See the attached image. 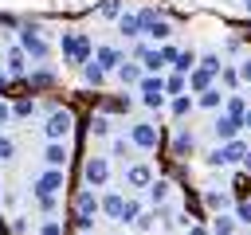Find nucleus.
<instances>
[{
    "mask_svg": "<svg viewBox=\"0 0 251 235\" xmlns=\"http://www.w3.org/2000/svg\"><path fill=\"white\" fill-rule=\"evenodd\" d=\"M59 51H63V63L82 67V63H90L94 43H90V35H86V31H63V35H59Z\"/></svg>",
    "mask_w": 251,
    "mask_h": 235,
    "instance_id": "nucleus-1",
    "label": "nucleus"
},
{
    "mask_svg": "<svg viewBox=\"0 0 251 235\" xmlns=\"http://www.w3.org/2000/svg\"><path fill=\"white\" fill-rule=\"evenodd\" d=\"M71 129H75V114H71L67 106H55V110L47 114V121H43L47 141H67V137H71Z\"/></svg>",
    "mask_w": 251,
    "mask_h": 235,
    "instance_id": "nucleus-2",
    "label": "nucleus"
},
{
    "mask_svg": "<svg viewBox=\"0 0 251 235\" xmlns=\"http://www.w3.org/2000/svg\"><path fill=\"white\" fill-rule=\"evenodd\" d=\"M94 215H98V196H94V188L86 184V188L75 196V227H78V231H90V227H94Z\"/></svg>",
    "mask_w": 251,
    "mask_h": 235,
    "instance_id": "nucleus-3",
    "label": "nucleus"
},
{
    "mask_svg": "<svg viewBox=\"0 0 251 235\" xmlns=\"http://www.w3.org/2000/svg\"><path fill=\"white\" fill-rule=\"evenodd\" d=\"M20 47H24V55H27L31 63H43V59H47V51H51L35 24H24V27H20Z\"/></svg>",
    "mask_w": 251,
    "mask_h": 235,
    "instance_id": "nucleus-4",
    "label": "nucleus"
},
{
    "mask_svg": "<svg viewBox=\"0 0 251 235\" xmlns=\"http://www.w3.org/2000/svg\"><path fill=\"white\" fill-rule=\"evenodd\" d=\"M129 141H133V149L153 153V149L161 145V125H153V121H133V125H129Z\"/></svg>",
    "mask_w": 251,
    "mask_h": 235,
    "instance_id": "nucleus-5",
    "label": "nucleus"
},
{
    "mask_svg": "<svg viewBox=\"0 0 251 235\" xmlns=\"http://www.w3.org/2000/svg\"><path fill=\"white\" fill-rule=\"evenodd\" d=\"M63 188H67V168H43L31 180V192L35 196H59Z\"/></svg>",
    "mask_w": 251,
    "mask_h": 235,
    "instance_id": "nucleus-6",
    "label": "nucleus"
},
{
    "mask_svg": "<svg viewBox=\"0 0 251 235\" xmlns=\"http://www.w3.org/2000/svg\"><path fill=\"white\" fill-rule=\"evenodd\" d=\"M243 153H247V145H243L239 137H235V141H220V145L208 153V164H216V168H224V164H239Z\"/></svg>",
    "mask_w": 251,
    "mask_h": 235,
    "instance_id": "nucleus-7",
    "label": "nucleus"
},
{
    "mask_svg": "<svg viewBox=\"0 0 251 235\" xmlns=\"http://www.w3.org/2000/svg\"><path fill=\"white\" fill-rule=\"evenodd\" d=\"M137 94H141V102H145L149 110H161V106H165V78H161V74H145V78L137 82Z\"/></svg>",
    "mask_w": 251,
    "mask_h": 235,
    "instance_id": "nucleus-8",
    "label": "nucleus"
},
{
    "mask_svg": "<svg viewBox=\"0 0 251 235\" xmlns=\"http://www.w3.org/2000/svg\"><path fill=\"white\" fill-rule=\"evenodd\" d=\"M239 129H243V121H239V118H231V114L216 110V118H212V133H216V141H235V137H239Z\"/></svg>",
    "mask_w": 251,
    "mask_h": 235,
    "instance_id": "nucleus-9",
    "label": "nucleus"
},
{
    "mask_svg": "<svg viewBox=\"0 0 251 235\" xmlns=\"http://www.w3.org/2000/svg\"><path fill=\"white\" fill-rule=\"evenodd\" d=\"M82 176H86L90 188H106V180H110V161H106V157H86Z\"/></svg>",
    "mask_w": 251,
    "mask_h": 235,
    "instance_id": "nucleus-10",
    "label": "nucleus"
},
{
    "mask_svg": "<svg viewBox=\"0 0 251 235\" xmlns=\"http://www.w3.org/2000/svg\"><path fill=\"white\" fill-rule=\"evenodd\" d=\"M153 180H157V176H153L149 164H129V168H126V188H129V192H141V188H149Z\"/></svg>",
    "mask_w": 251,
    "mask_h": 235,
    "instance_id": "nucleus-11",
    "label": "nucleus"
},
{
    "mask_svg": "<svg viewBox=\"0 0 251 235\" xmlns=\"http://www.w3.org/2000/svg\"><path fill=\"white\" fill-rule=\"evenodd\" d=\"M43 161H47V168H67V161H71V149H67V141H47V149H43Z\"/></svg>",
    "mask_w": 251,
    "mask_h": 235,
    "instance_id": "nucleus-12",
    "label": "nucleus"
},
{
    "mask_svg": "<svg viewBox=\"0 0 251 235\" xmlns=\"http://www.w3.org/2000/svg\"><path fill=\"white\" fill-rule=\"evenodd\" d=\"M114 74H118V82H122V86H137V82L145 78V70L137 67V59H122Z\"/></svg>",
    "mask_w": 251,
    "mask_h": 235,
    "instance_id": "nucleus-13",
    "label": "nucleus"
},
{
    "mask_svg": "<svg viewBox=\"0 0 251 235\" xmlns=\"http://www.w3.org/2000/svg\"><path fill=\"white\" fill-rule=\"evenodd\" d=\"M224 98H227V90L212 82L208 90H200V94H196V106H200V110H220V106H224Z\"/></svg>",
    "mask_w": 251,
    "mask_h": 235,
    "instance_id": "nucleus-14",
    "label": "nucleus"
},
{
    "mask_svg": "<svg viewBox=\"0 0 251 235\" xmlns=\"http://www.w3.org/2000/svg\"><path fill=\"white\" fill-rule=\"evenodd\" d=\"M90 59H94L102 70H118V63H122L126 55H122L118 47H94V55H90Z\"/></svg>",
    "mask_w": 251,
    "mask_h": 235,
    "instance_id": "nucleus-15",
    "label": "nucleus"
},
{
    "mask_svg": "<svg viewBox=\"0 0 251 235\" xmlns=\"http://www.w3.org/2000/svg\"><path fill=\"white\" fill-rule=\"evenodd\" d=\"M4 70H8V78H24V74H27V55H24L20 43L8 51V67H4Z\"/></svg>",
    "mask_w": 251,
    "mask_h": 235,
    "instance_id": "nucleus-16",
    "label": "nucleus"
},
{
    "mask_svg": "<svg viewBox=\"0 0 251 235\" xmlns=\"http://www.w3.org/2000/svg\"><path fill=\"white\" fill-rule=\"evenodd\" d=\"M192 149H196V133L180 125V129H176V137H173V157H188Z\"/></svg>",
    "mask_w": 251,
    "mask_h": 235,
    "instance_id": "nucleus-17",
    "label": "nucleus"
},
{
    "mask_svg": "<svg viewBox=\"0 0 251 235\" xmlns=\"http://www.w3.org/2000/svg\"><path fill=\"white\" fill-rule=\"evenodd\" d=\"M122 208H126V196H122V192H106V196H98V212H106L110 219H118Z\"/></svg>",
    "mask_w": 251,
    "mask_h": 235,
    "instance_id": "nucleus-18",
    "label": "nucleus"
},
{
    "mask_svg": "<svg viewBox=\"0 0 251 235\" xmlns=\"http://www.w3.org/2000/svg\"><path fill=\"white\" fill-rule=\"evenodd\" d=\"M118 31H122L126 39H141V20H137V12H122V16H118Z\"/></svg>",
    "mask_w": 251,
    "mask_h": 235,
    "instance_id": "nucleus-19",
    "label": "nucleus"
},
{
    "mask_svg": "<svg viewBox=\"0 0 251 235\" xmlns=\"http://www.w3.org/2000/svg\"><path fill=\"white\" fill-rule=\"evenodd\" d=\"M212 82H216V74H212V70H204L200 63L188 70V90H196V94H200V90H208Z\"/></svg>",
    "mask_w": 251,
    "mask_h": 235,
    "instance_id": "nucleus-20",
    "label": "nucleus"
},
{
    "mask_svg": "<svg viewBox=\"0 0 251 235\" xmlns=\"http://www.w3.org/2000/svg\"><path fill=\"white\" fill-rule=\"evenodd\" d=\"M204 208H208L212 215H220V212H227V208H231V196H227V192L208 188V192H204Z\"/></svg>",
    "mask_w": 251,
    "mask_h": 235,
    "instance_id": "nucleus-21",
    "label": "nucleus"
},
{
    "mask_svg": "<svg viewBox=\"0 0 251 235\" xmlns=\"http://www.w3.org/2000/svg\"><path fill=\"white\" fill-rule=\"evenodd\" d=\"M169 192H173V184H169V180H153V184L145 188V196H149V204H153V208H161V204L169 200Z\"/></svg>",
    "mask_w": 251,
    "mask_h": 235,
    "instance_id": "nucleus-22",
    "label": "nucleus"
},
{
    "mask_svg": "<svg viewBox=\"0 0 251 235\" xmlns=\"http://www.w3.org/2000/svg\"><path fill=\"white\" fill-rule=\"evenodd\" d=\"M224 114H231V118H239L243 121V114H247V98H239V94H227L224 98V106H220Z\"/></svg>",
    "mask_w": 251,
    "mask_h": 235,
    "instance_id": "nucleus-23",
    "label": "nucleus"
},
{
    "mask_svg": "<svg viewBox=\"0 0 251 235\" xmlns=\"http://www.w3.org/2000/svg\"><path fill=\"white\" fill-rule=\"evenodd\" d=\"M141 212H145V208H141V200H137V196H126V208H122L118 223H133V219H137Z\"/></svg>",
    "mask_w": 251,
    "mask_h": 235,
    "instance_id": "nucleus-24",
    "label": "nucleus"
},
{
    "mask_svg": "<svg viewBox=\"0 0 251 235\" xmlns=\"http://www.w3.org/2000/svg\"><path fill=\"white\" fill-rule=\"evenodd\" d=\"M212 235H235V219L231 215H212Z\"/></svg>",
    "mask_w": 251,
    "mask_h": 235,
    "instance_id": "nucleus-25",
    "label": "nucleus"
},
{
    "mask_svg": "<svg viewBox=\"0 0 251 235\" xmlns=\"http://www.w3.org/2000/svg\"><path fill=\"white\" fill-rule=\"evenodd\" d=\"M173 67H176V74H188V70L196 67V51H176V59H173Z\"/></svg>",
    "mask_w": 251,
    "mask_h": 235,
    "instance_id": "nucleus-26",
    "label": "nucleus"
},
{
    "mask_svg": "<svg viewBox=\"0 0 251 235\" xmlns=\"http://www.w3.org/2000/svg\"><path fill=\"white\" fill-rule=\"evenodd\" d=\"M82 78H86L90 86H102V78H106V70H102V67H98L94 59H90V63H82Z\"/></svg>",
    "mask_w": 251,
    "mask_h": 235,
    "instance_id": "nucleus-27",
    "label": "nucleus"
},
{
    "mask_svg": "<svg viewBox=\"0 0 251 235\" xmlns=\"http://www.w3.org/2000/svg\"><path fill=\"white\" fill-rule=\"evenodd\" d=\"M184 90H188V74H176V70H173V74L165 78V94H184Z\"/></svg>",
    "mask_w": 251,
    "mask_h": 235,
    "instance_id": "nucleus-28",
    "label": "nucleus"
},
{
    "mask_svg": "<svg viewBox=\"0 0 251 235\" xmlns=\"http://www.w3.org/2000/svg\"><path fill=\"white\" fill-rule=\"evenodd\" d=\"M192 106H196V98H192V94H176V98H173V114H176V118L192 114Z\"/></svg>",
    "mask_w": 251,
    "mask_h": 235,
    "instance_id": "nucleus-29",
    "label": "nucleus"
},
{
    "mask_svg": "<svg viewBox=\"0 0 251 235\" xmlns=\"http://www.w3.org/2000/svg\"><path fill=\"white\" fill-rule=\"evenodd\" d=\"M98 12H102L106 20H118V16L126 12V0H102V4H98Z\"/></svg>",
    "mask_w": 251,
    "mask_h": 235,
    "instance_id": "nucleus-30",
    "label": "nucleus"
},
{
    "mask_svg": "<svg viewBox=\"0 0 251 235\" xmlns=\"http://www.w3.org/2000/svg\"><path fill=\"white\" fill-rule=\"evenodd\" d=\"M196 63H200V67H204V70H212V74H220V67H224V59H220V55H216V51H204V55H200V59H196Z\"/></svg>",
    "mask_w": 251,
    "mask_h": 235,
    "instance_id": "nucleus-31",
    "label": "nucleus"
},
{
    "mask_svg": "<svg viewBox=\"0 0 251 235\" xmlns=\"http://www.w3.org/2000/svg\"><path fill=\"white\" fill-rule=\"evenodd\" d=\"M220 82H224V90L231 94V90L239 86V70H235V67H220Z\"/></svg>",
    "mask_w": 251,
    "mask_h": 235,
    "instance_id": "nucleus-32",
    "label": "nucleus"
},
{
    "mask_svg": "<svg viewBox=\"0 0 251 235\" xmlns=\"http://www.w3.org/2000/svg\"><path fill=\"white\" fill-rule=\"evenodd\" d=\"M129 106H133L129 98H106V102H102V114H126Z\"/></svg>",
    "mask_w": 251,
    "mask_h": 235,
    "instance_id": "nucleus-33",
    "label": "nucleus"
},
{
    "mask_svg": "<svg viewBox=\"0 0 251 235\" xmlns=\"http://www.w3.org/2000/svg\"><path fill=\"white\" fill-rule=\"evenodd\" d=\"M39 106H35V98H20L16 106H12V118H31Z\"/></svg>",
    "mask_w": 251,
    "mask_h": 235,
    "instance_id": "nucleus-34",
    "label": "nucleus"
},
{
    "mask_svg": "<svg viewBox=\"0 0 251 235\" xmlns=\"http://www.w3.org/2000/svg\"><path fill=\"white\" fill-rule=\"evenodd\" d=\"M90 133H94V137H106V133H110V118H106V114H94V118H90Z\"/></svg>",
    "mask_w": 251,
    "mask_h": 235,
    "instance_id": "nucleus-35",
    "label": "nucleus"
},
{
    "mask_svg": "<svg viewBox=\"0 0 251 235\" xmlns=\"http://www.w3.org/2000/svg\"><path fill=\"white\" fill-rule=\"evenodd\" d=\"M35 235H63V219H55V215H47L43 223H39V231Z\"/></svg>",
    "mask_w": 251,
    "mask_h": 235,
    "instance_id": "nucleus-36",
    "label": "nucleus"
},
{
    "mask_svg": "<svg viewBox=\"0 0 251 235\" xmlns=\"http://www.w3.org/2000/svg\"><path fill=\"white\" fill-rule=\"evenodd\" d=\"M157 219H161V215H157V212H141V215H137V219H133V227H137V231H149V227H153V223H157Z\"/></svg>",
    "mask_w": 251,
    "mask_h": 235,
    "instance_id": "nucleus-37",
    "label": "nucleus"
},
{
    "mask_svg": "<svg viewBox=\"0 0 251 235\" xmlns=\"http://www.w3.org/2000/svg\"><path fill=\"white\" fill-rule=\"evenodd\" d=\"M12 157H16V141L8 133H0V161H12Z\"/></svg>",
    "mask_w": 251,
    "mask_h": 235,
    "instance_id": "nucleus-38",
    "label": "nucleus"
},
{
    "mask_svg": "<svg viewBox=\"0 0 251 235\" xmlns=\"http://www.w3.org/2000/svg\"><path fill=\"white\" fill-rule=\"evenodd\" d=\"M35 204H39V212L55 215V208H59V196H35Z\"/></svg>",
    "mask_w": 251,
    "mask_h": 235,
    "instance_id": "nucleus-39",
    "label": "nucleus"
},
{
    "mask_svg": "<svg viewBox=\"0 0 251 235\" xmlns=\"http://www.w3.org/2000/svg\"><path fill=\"white\" fill-rule=\"evenodd\" d=\"M235 223H247V227H251V200L235 204Z\"/></svg>",
    "mask_w": 251,
    "mask_h": 235,
    "instance_id": "nucleus-40",
    "label": "nucleus"
},
{
    "mask_svg": "<svg viewBox=\"0 0 251 235\" xmlns=\"http://www.w3.org/2000/svg\"><path fill=\"white\" fill-rule=\"evenodd\" d=\"M27 86H51V70H35V74H27Z\"/></svg>",
    "mask_w": 251,
    "mask_h": 235,
    "instance_id": "nucleus-41",
    "label": "nucleus"
},
{
    "mask_svg": "<svg viewBox=\"0 0 251 235\" xmlns=\"http://www.w3.org/2000/svg\"><path fill=\"white\" fill-rule=\"evenodd\" d=\"M129 149H133V141H129V137H114V157H126Z\"/></svg>",
    "mask_w": 251,
    "mask_h": 235,
    "instance_id": "nucleus-42",
    "label": "nucleus"
},
{
    "mask_svg": "<svg viewBox=\"0 0 251 235\" xmlns=\"http://www.w3.org/2000/svg\"><path fill=\"white\" fill-rule=\"evenodd\" d=\"M235 70H239V82H247V86H251V59H243Z\"/></svg>",
    "mask_w": 251,
    "mask_h": 235,
    "instance_id": "nucleus-43",
    "label": "nucleus"
},
{
    "mask_svg": "<svg viewBox=\"0 0 251 235\" xmlns=\"http://www.w3.org/2000/svg\"><path fill=\"white\" fill-rule=\"evenodd\" d=\"M4 121H12V106H8V102H0V125H4Z\"/></svg>",
    "mask_w": 251,
    "mask_h": 235,
    "instance_id": "nucleus-44",
    "label": "nucleus"
},
{
    "mask_svg": "<svg viewBox=\"0 0 251 235\" xmlns=\"http://www.w3.org/2000/svg\"><path fill=\"white\" fill-rule=\"evenodd\" d=\"M239 164H243V172H251V149L243 153V161H239Z\"/></svg>",
    "mask_w": 251,
    "mask_h": 235,
    "instance_id": "nucleus-45",
    "label": "nucleus"
},
{
    "mask_svg": "<svg viewBox=\"0 0 251 235\" xmlns=\"http://www.w3.org/2000/svg\"><path fill=\"white\" fill-rule=\"evenodd\" d=\"M8 82H12V78H8V70H0V94L8 90Z\"/></svg>",
    "mask_w": 251,
    "mask_h": 235,
    "instance_id": "nucleus-46",
    "label": "nucleus"
},
{
    "mask_svg": "<svg viewBox=\"0 0 251 235\" xmlns=\"http://www.w3.org/2000/svg\"><path fill=\"white\" fill-rule=\"evenodd\" d=\"M188 235H208V231H204V227H196V223H192V227H188Z\"/></svg>",
    "mask_w": 251,
    "mask_h": 235,
    "instance_id": "nucleus-47",
    "label": "nucleus"
},
{
    "mask_svg": "<svg viewBox=\"0 0 251 235\" xmlns=\"http://www.w3.org/2000/svg\"><path fill=\"white\" fill-rule=\"evenodd\" d=\"M0 235H12V223H4V219H0Z\"/></svg>",
    "mask_w": 251,
    "mask_h": 235,
    "instance_id": "nucleus-48",
    "label": "nucleus"
},
{
    "mask_svg": "<svg viewBox=\"0 0 251 235\" xmlns=\"http://www.w3.org/2000/svg\"><path fill=\"white\" fill-rule=\"evenodd\" d=\"M243 129H251V106H247V114H243Z\"/></svg>",
    "mask_w": 251,
    "mask_h": 235,
    "instance_id": "nucleus-49",
    "label": "nucleus"
},
{
    "mask_svg": "<svg viewBox=\"0 0 251 235\" xmlns=\"http://www.w3.org/2000/svg\"><path fill=\"white\" fill-rule=\"evenodd\" d=\"M247 16H251V0H247Z\"/></svg>",
    "mask_w": 251,
    "mask_h": 235,
    "instance_id": "nucleus-50",
    "label": "nucleus"
}]
</instances>
